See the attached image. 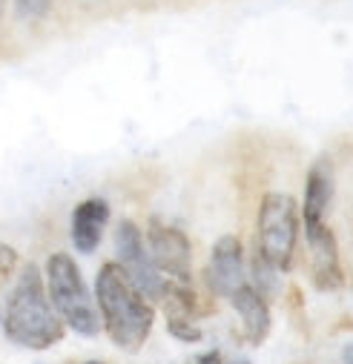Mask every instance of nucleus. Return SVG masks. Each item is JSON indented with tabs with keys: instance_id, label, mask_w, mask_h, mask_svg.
Returning a JSON list of instances; mask_svg holds the SVG:
<instances>
[{
	"instance_id": "dca6fc26",
	"label": "nucleus",
	"mask_w": 353,
	"mask_h": 364,
	"mask_svg": "<svg viewBox=\"0 0 353 364\" xmlns=\"http://www.w3.org/2000/svg\"><path fill=\"white\" fill-rule=\"evenodd\" d=\"M196 364H224V358H221L218 350H210V353H201V355L196 358Z\"/></svg>"
},
{
	"instance_id": "9b49d317",
	"label": "nucleus",
	"mask_w": 353,
	"mask_h": 364,
	"mask_svg": "<svg viewBox=\"0 0 353 364\" xmlns=\"http://www.w3.org/2000/svg\"><path fill=\"white\" fill-rule=\"evenodd\" d=\"M333 193H336V172H333V161L327 155L316 158L310 172H307V181H305V198H302V227L305 224H319L325 221L327 210H330V201H333Z\"/></svg>"
},
{
	"instance_id": "f03ea898",
	"label": "nucleus",
	"mask_w": 353,
	"mask_h": 364,
	"mask_svg": "<svg viewBox=\"0 0 353 364\" xmlns=\"http://www.w3.org/2000/svg\"><path fill=\"white\" fill-rule=\"evenodd\" d=\"M95 304H98L101 327L110 333L112 344L124 353H141L155 324V307L127 279V272L115 261H107L98 269Z\"/></svg>"
},
{
	"instance_id": "39448f33",
	"label": "nucleus",
	"mask_w": 353,
	"mask_h": 364,
	"mask_svg": "<svg viewBox=\"0 0 353 364\" xmlns=\"http://www.w3.org/2000/svg\"><path fill=\"white\" fill-rule=\"evenodd\" d=\"M115 264L127 272V279L155 304L161 301V293H164V279H161V269L152 264L149 258V250H147V241L138 230L135 221L130 218H121L115 224Z\"/></svg>"
},
{
	"instance_id": "f8f14e48",
	"label": "nucleus",
	"mask_w": 353,
	"mask_h": 364,
	"mask_svg": "<svg viewBox=\"0 0 353 364\" xmlns=\"http://www.w3.org/2000/svg\"><path fill=\"white\" fill-rule=\"evenodd\" d=\"M230 304H233L236 316L241 318V327H244L247 341H250L253 347L264 344V338L270 336V324H273V318H270V301L264 299L255 287L241 284V287L230 296Z\"/></svg>"
},
{
	"instance_id": "6ab92c4d",
	"label": "nucleus",
	"mask_w": 353,
	"mask_h": 364,
	"mask_svg": "<svg viewBox=\"0 0 353 364\" xmlns=\"http://www.w3.org/2000/svg\"><path fill=\"white\" fill-rule=\"evenodd\" d=\"M0 21H4V0H0Z\"/></svg>"
},
{
	"instance_id": "a211bd4d",
	"label": "nucleus",
	"mask_w": 353,
	"mask_h": 364,
	"mask_svg": "<svg viewBox=\"0 0 353 364\" xmlns=\"http://www.w3.org/2000/svg\"><path fill=\"white\" fill-rule=\"evenodd\" d=\"M230 364H250V361H247V358H241V355H238V358H233V361H230Z\"/></svg>"
},
{
	"instance_id": "ddd939ff",
	"label": "nucleus",
	"mask_w": 353,
	"mask_h": 364,
	"mask_svg": "<svg viewBox=\"0 0 353 364\" xmlns=\"http://www.w3.org/2000/svg\"><path fill=\"white\" fill-rule=\"evenodd\" d=\"M250 287H255L268 301L279 293V269L258 252V247H253L250 255Z\"/></svg>"
},
{
	"instance_id": "0eeeda50",
	"label": "nucleus",
	"mask_w": 353,
	"mask_h": 364,
	"mask_svg": "<svg viewBox=\"0 0 353 364\" xmlns=\"http://www.w3.org/2000/svg\"><path fill=\"white\" fill-rule=\"evenodd\" d=\"M305 241H307V267L313 287L322 293H336L344 287V267L339 258V244L333 230L319 221V224H305Z\"/></svg>"
},
{
	"instance_id": "423d86ee",
	"label": "nucleus",
	"mask_w": 353,
	"mask_h": 364,
	"mask_svg": "<svg viewBox=\"0 0 353 364\" xmlns=\"http://www.w3.org/2000/svg\"><path fill=\"white\" fill-rule=\"evenodd\" d=\"M147 250L152 264L161 272H167L172 282H181V284L193 282V247L187 232H181L179 227H172L161 218H152L147 230Z\"/></svg>"
},
{
	"instance_id": "1a4fd4ad",
	"label": "nucleus",
	"mask_w": 353,
	"mask_h": 364,
	"mask_svg": "<svg viewBox=\"0 0 353 364\" xmlns=\"http://www.w3.org/2000/svg\"><path fill=\"white\" fill-rule=\"evenodd\" d=\"M161 307H164V321L172 338H179L184 344L201 341V327H199V299L190 290V284L181 282H167L161 293Z\"/></svg>"
},
{
	"instance_id": "6e6552de",
	"label": "nucleus",
	"mask_w": 353,
	"mask_h": 364,
	"mask_svg": "<svg viewBox=\"0 0 353 364\" xmlns=\"http://www.w3.org/2000/svg\"><path fill=\"white\" fill-rule=\"evenodd\" d=\"M204 284L213 296L230 299L241 284H247V264H244V247L236 235H221L213 250L204 269Z\"/></svg>"
},
{
	"instance_id": "f3484780",
	"label": "nucleus",
	"mask_w": 353,
	"mask_h": 364,
	"mask_svg": "<svg viewBox=\"0 0 353 364\" xmlns=\"http://www.w3.org/2000/svg\"><path fill=\"white\" fill-rule=\"evenodd\" d=\"M342 364H353V341L344 344V350H342Z\"/></svg>"
},
{
	"instance_id": "2eb2a0df",
	"label": "nucleus",
	"mask_w": 353,
	"mask_h": 364,
	"mask_svg": "<svg viewBox=\"0 0 353 364\" xmlns=\"http://www.w3.org/2000/svg\"><path fill=\"white\" fill-rule=\"evenodd\" d=\"M15 264H18V252L12 247H6V244H0V282H4L15 269Z\"/></svg>"
},
{
	"instance_id": "9d476101",
	"label": "nucleus",
	"mask_w": 353,
	"mask_h": 364,
	"mask_svg": "<svg viewBox=\"0 0 353 364\" xmlns=\"http://www.w3.org/2000/svg\"><path fill=\"white\" fill-rule=\"evenodd\" d=\"M110 204L104 198H86L72 210V221H69V238L72 247L80 255H93L101 247V238L107 232L110 224Z\"/></svg>"
},
{
	"instance_id": "aec40b11",
	"label": "nucleus",
	"mask_w": 353,
	"mask_h": 364,
	"mask_svg": "<svg viewBox=\"0 0 353 364\" xmlns=\"http://www.w3.org/2000/svg\"><path fill=\"white\" fill-rule=\"evenodd\" d=\"M83 364H104V361H83Z\"/></svg>"
},
{
	"instance_id": "20e7f679",
	"label": "nucleus",
	"mask_w": 353,
	"mask_h": 364,
	"mask_svg": "<svg viewBox=\"0 0 353 364\" xmlns=\"http://www.w3.org/2000/svg\"><path fill=\"white\" fill-rule=\"evenodd\" d=\"M302 213L293 196L268 193L258 204V238L255 247L279 272H288L296 261Z\"/></svg>"
},
{
	"instance_id": "7ed1b4c3",
	"label": "nucleus",
	"mask_w": 353,
	"mask_h": 364,
	"mask_svg": "<svg viewBox=\"0 0 353 364\" xmlns=\"http://www.w3.org/2000/svg\"><path fill=\"white\" fill-rule=\"evenodd\" d=\"M43 282H46L52 307L58 310V316L63 318V324L72 333H78L83 338H93L101 333L98 304L93 301V293L83 282V272L69 252H52L46 258Z\"/></svg>"
},
{
	"instance_id": "4468645a",
	"label": "nucleus",
	"mask_w": 353,
	"mask_h": 364,
	"mask_svg": "<svg viewBox=\"0 0 353 364\" xmlns=\"http://www.w3.org/2000/svg\"><path fill=\"white\" fill-rule=\"evenodd\" d=\"M15 9L23 21H41L52 12V0H15Z\"/></svg>"
},
{
	"instance_id": "f257e3e1",
	"label": "nucleus",
	"mask_w": 353,
	"mask_h": 364,
	"mask_svg": "<svg viewBox=\"0 0 353 364\" xmlns=\"http://www.w3.org/2000/svg\"><path fill=\"white\" fill-rule=\"evenodd\" d=\"M0 324L12 344L26 350H49L66 336V324L49 301L38 264H23L12 293L4 301Z\"/></svg>"
}]
</instances>
